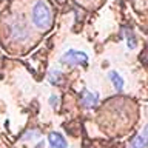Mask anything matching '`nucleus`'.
Masks as SVG:
<instances>
[{
  "label": "nucleus",
  "mask_w": 148,
  "mask_h": 148,
  "mask_svg": "<svg viewBox=\"0 0 148 148\" xmlns=\"http://www.w3.org/2000/svg\"><path fill=\"white\" fill-rule=\"evenodd\" d=\"M51 20H53L51 8L43 2V0H39V2L32 6V23H34L39 29H46V28H49Z\"/></svg>",
  "instance_id": "obj_1"
},
{
  "label": "nucleus",
  "mask_w": 148,
  "mask_h": 148,
  "mask_svg": "<svg viewBox=\"0 0 148 148\" xmlns=\"http://www.w3.org/2000/svg\"><path fill=\"white\" fill-rule=\"evenodd\" d=\"M88 57L86 53L83 51H77V49H68L66 53L62 56L60 62L62 63H68V65H88Z\"/></svg>",
  "instance_id": "obj_2"
},
{
  "label": "nucleus",
  "mask_w": 148,
  "mask_h": 148,
  "mask_svg": "<svg viewBox=\"0 0 148 148\" xmlns=\"http://www.w3.org/2000/svg\"><path fill=\"white\" fill-rule=\"evenodd\" d=\"M48 143L51 148H66L68 147V142L65 139V136L57 131H53L48 134Z\"/></svg>",
  "instance_id": "obj_3"
},
{
  "label": "nucleus",
  "mask_w": 148,
  "mask_h": 148,
  "mask_svg": "<svg viewBox=\"0 0 148 148\" xmlns=\"http://www.w3.org/2000/svg\"><path fill=\"white\" fill-rule=\"evenodd\" d=\"M99 102V96L94 94V92L88 91V90H83L82 91V105L86 106V108H92L96 106V103Z\"/></svg>",
  "instance_id": "obj_4"
},
{
  "label": "nucleus",
  "mask_w": 148,
  "mask_h": 148,
  "mask_svg": "<svg viewBox=\"0 0 148 148\" xmlns=\"http://www.w3.org/2000/svg\"><path fill=\"white\" fill-rule=\"evenodd\" d=\"M108 79L111 80V83H113V86L116 88L117 91H122L123 90V86H125V80H123V77L120 76V74L117 71H110L108 73Z\"/></svg>",
  "instance_id": "obj_5"
},
{
  "label": "nucleus",
  "mask_w": 148,
  "mask_h": 148,
  "mask_svg": "<svg viewBox=\"0 0 148 148\" xmlns=\"http://www.w3.org/2000/svg\"><path fill=\"white\" fill-rule=\"evenodd\" d=\"M147 147V128H143V131L136 136V139L131 142L130 148H145Z\"/></svg>",
  "instance_id": "obj_6"
},
{
  "label": "nucleus",
  "mask_w": 148,
  "mask_h": 148,
  "mask_svg": "<svg viewBox=\"0 0 148 148\" xmlns=\"http://www.w3.org/2000/svg\"><path fill=\"white\" fill-rule=\"evenodd\" d=\"M127 43H128V48L130 49H134V48H136V45H137L136 37H134V36H128L127 37Z\"/></svg>",
  "instance_id": "obj_7"
}]
</instances>
